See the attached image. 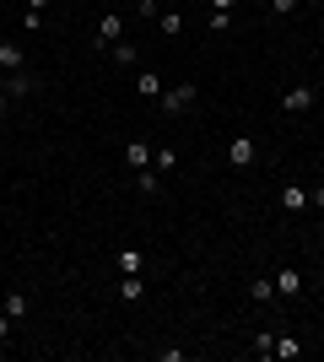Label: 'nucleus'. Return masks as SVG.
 I'll return each instance as SVG.
<instances>
[{
    "instance_id": "3",
    "label": "nucleus",
    "mask_w": 324,
    "mask_h": 362,
    "mask_svg": "<svg viewBox=\"0 0 324 362\" xmlns=\"http://www.w3.org/2000/svg\"><path fill=\"white\" fill-rule=\"evenodd\" d=\"M313 98H319L313 87H287V92H281V108H287V114H308Z\"/></svg>"
},
{
    "instance_id": "4",
    "label": "nucleus",
    "mask_w": 324,
    "mask_h": 362,
    "mask_svg": "<svg viewBox=\"0 0 324 362\" xmlns=\"http://www.w3.org/2000/svg\"><path fill=\"white\" fill-rule=\"evenodd\" d=\"M0 92H6V98H11V103H16V98H32V92H38V87H32V76L11 71V76H6V81H0Z\"/></svg>"
},
{
    "instance_id": "7",
    "label": "nucleus",
    "mask_w": 324,
    "mask_h": 362,
    "mask_svg": "<svg viewBox=\"0 0 324 362\" xmlns=\"http://www.w3.org/2000/svg\"><path fill=\"white\" fill-rule=\"evenodd\" d=\"M281 206H287V211H308V189H303V184H287V189H281Z\"/></svg>"
},
{
    "instance_id": "12",
    "label": "nucleus",
    "mask_w": 324,
    "mask_h": 362,
    "mask_svg": "<svg viewBox=\"0 0 324 362\" xmlns=\"http://www.w3.org/2000/svg\"><path fill=\"white\" fill-rule=\"evenodd\" d=\"M248 298H254V303H270V298H276V281H270V276H254V281H248Z\"/></svg>"
},
{
    "instance_id": "18",
    "label": "nucleus",
    "mask_w": 324,
    "mask_h": 362,
    "mask_svg": "<svg viewBox=\"0 0 324 362\" xmlns=\"http://www.w3.org/2000/svg\"><path fill=\"white\" fill-rule=\"evenodd\" d=\"M162 33L179 38V33H184V11H162Z\"/></svg>"
},
{
    "instance_id": "13",
    "label": "nucleus",
    "mask_w": 324,
    "mask_h": 362,
    "mask_svg": "<svg viewBox=\"0 0 324 362\" xmlns=\"http://www.w3.org/2000/svg\"><path fill=\"white\" fill-rule=\"evenodd\" d=\"M270 281H276V292H287V298L303 292V276H297V271H281V276H270Z\"/></svg>"
},
{
    "instance_id": "24",
    "label": "nucleus",
    "mask_w": 324,
    "mask_h": 362,
    "mask_svg": "<svg viewBox=\"0 0 324 362\" xmlns=\"http://www.w3.org/2000/svg\"><path fill=\"white\" fill-rule=\"evenodd\" d=\"M205 6H211V11H232V6H238V0H205Z\"/></svg>"
},
{
    "instance_id": "25",
    "label": "nucleus",
    "mask_w": 324,
    "mask_h": 362,
    "mask_svg": "<svg viewBox=\"0 0 324 362\" xmlns=\"http://www.w3.org/2000/svg\"><path fill=\"white\" fill-rule=\"evenodd\" d=\"M6 114H11V98H6V92H0V119H6Z\"/></svg>"
},
{
    "instance_id": "21",
    "label": "nucleus",
    "mask_w": 324,
    "mask_h": 362,
    "mask_svg": "<svg viewBox=\"0 0 324 362\" xmlns=\"http://www.w3.org/2000/svg\"><path fill=\"white\" fill-rule=\"evenodd\" d=\"M211 33H232V11H211Z\"/></svg>"
},
{
    "instance_id": "14",
    "label": "nucleus",
    "mask_w": 324,
    "mask_h": 362,
    "mask_svg": "<svg viewBox=\"0 0 324 362\" xmlns=\"http://www.w3.org/2000/svg\"><path fill=\"white\" fill-rule=\"evenodd\" d=\"M152 168H157V173H168V168H179V151H173V146H157V151H152Z\"/></svg>"
},
{
    "instance_id": "19",
    "label": "nucleus",
    "mask_w": 324,
    "mask_h": 362,
    "mask_svg": "<svg viewBox=\"0 0 324 362\" xmlns=\"http://www.w3.org/2000/svg\"><path fill=\"white\" fill-rule=\"evenodd\" d=\"M136 184H140V195H157V168H140Z\"/></svg>"
},
{
    "instance_id": "11",
    "label": "nucleus",
    "mask_w": 324,
    "mask_h": 362,
    "mask_svg": "<svg viewBox=\"0 0 324 362\" xmlns=\"http://www.w3.org/2000/svg\"><path fill=\"white\" fill-rule=\"evenodd\" d=\"M108 54H114V65H140V49L124 44V38H119V44H108Z\"/></svg>"
},
{
    "instance_id": "27",
    "label": "nucleus",
    "mask_w": 324,
    "mask_h": 362,
    "mask_svg": "<svg viewBox=\"0 0 324 362\" xmlns=\"http://www.w3.org/2000/svg\"><path fill=\"white\" fill-rule=\"evenodd\" d=\"M319 233H324V216H319Z\"/></svg>"
},
{
    "instance_id": "10",
    "label": "nucleus",
    "mask_w": 324,
    "mask_h": 362,
    "mask_svg": "<svg viewBox=\"0 0 324 362\" xmlns=\"http://www.w3.org/2000/svg\"><path fill=\"white\" fill-rule=\"evenodd\" d=\"M119 298L124 303H140V298H146V281H140V276H119Z\"/></svg>"
},
{
    "instance_id": "9",
    "label": "nucleus",
    "mask_w": 324,
    "mask_h": 362,
    "mask_svg": "<svg viewBox=\"0 0 324 362\" xmlns=\"http://www.w3.org/2000/svg\"><path fill=\"white\" fill-rule=\"evenodd\" d=\"M97 44H103V49H108V44H119V11H108L103 22H97Z\"/></svg>"
},
{
    "instance_id": "26",
    "label": "nucleus",
    "mask_w": 324,
    "mask_h": 362,
    "mask_svg": "<svg viewBox=\"0 0 324 362\" xmlns=\"http://www.w3.org/2000/svg\"><path fill=\"white\" fill-rule=\"evenodd\" d=\"M44 6H49V0H28V11H44Z\"/></svg>"
},
{
    "instance_id": "16",
    "label": "nucleus",
    "mask_w": 324,
    "mask_h": 362,
    "mask_svg": "<svg viewBox=\"0 0 324 362\" xmlns=\"http://www.w3.org/2000/svg\"><path fill=\"white\" fill-rule=\"evenodd\" d=\"M248 351H254V357H270V351H276V335H270V330H260L254 341H248Z\"/></svg>"
},
{
    "instance_id": "5",
    "label": "nucleus",
    "mask_w": 324,
    "mask_h": 362,
    "mask_svg": "<svg viewBox=\"0 0 324 362\" xmlns=\"http://www.w3.org/2000/svg\"><path fill=\"white\" fill-rule=\"evenodd\" d=\"M136 92L157 103V98H162V76H157V71H136Z\"/></svg>"
},
{
    "instance_id": "22",
    "label": "nucleus",
    "mask_w": 324,
    "mask_h": 362,
    "mask_svg": "<svg viewBox=\"0 0 324 362\" xmlns=\"http://www.w3.org/2000/svg\"><path fill=\"white\" fill-rule=\"evenodd\" d=\"M308 206H313V211H324V184H313V189H308Z\"/></svg>"
},
{
    "instance_id": "8",
    "label": "nucleus",
    "mask_w": 324,
    "mask_h": 362,
    "mask_svg": "<svg viewBox=\"0 0 324 362\" xmlns=\"http://www.w3.org/2000/svg\"><path fill=\"white\" fill-rule=\"evenodd\" d=\"M124 163L136 168V173H140V168H152V146H146V141H130V146H124Z\"/></svg>"
},
{
    "instance_id": "23",
    "label": "nucleus",
    "mask_w": 324,
    "mask_h": 362,
    "mask_svg": "<svg viewBox=\"0 0 324 362\" xmlns=\"http://www.w3.org/2000/svg\"><path fill=\"white\" fill-rule=\"evenodd\" d=\"M11 325H16V319L6 314V308H0V341H6V335H11Z\"/></svg>"
},
{
    "instance_id": "2",
    "label": "nucleus",
    "mask_w": 324,
    "mask_h": 362,
    "mask_svg": "<svg viewBox=\"0 0 324 362\" xmlns=\"http://www.w3.org/2000/svg\"><path fill=\"white\" fill-rule=\"evenodd\" d=\"M227 163H232V168H248V163H260V146H254L248 136H232V141H227Z\"/></svg>"
},
{
    "instance_id": "6",
    "label": "nucleus",
    "mask_w": 324,
    "mask_h": 362,
    "mask_svg": "<svg viewBox=\"0 0 324 362\" xmlns=\"http://www.w3.org/2000/svg\"><path fill=\"white\" fill-rule=\"evenodd\" d=\"M114 259H119V276H140L146 271V255H140V249H119Z\"/></svg>"
},
{
    "instance_id": "15",
    "label": "nucleus",
    "mask_w": 324,
    "mask_h": 362,
    "mask_svg": "<svg viewBox=\"0 0 324 362\" xmlns=\"http://www.w3.org/2000/svg\"><path fill=\"white\" fill-rule=\"evenodd\" d=\"M0 308H6L11 319H22V314H28V298H22V292H6V298H0Z\"/></svg>"
},
{
    "instance_id": "1",
    "label": "nucleus",
    "mask_w": 324,
    "mask_h": 362,
    "mask_svg": "<svg viewBox=\"0 0 324 362\" xmlns=\"http://www.w3.org/2000/svg\"><path fill=\"white\" fill-rule=\"evenodd\" d=\"M195 98H200V87H195V81H179V87H162L157 103H162V114H189Z\"/></svg>"
},
{
    "instance_id": "17",
    "label": "nucleus",
    "mask_w": 324,
    "mask_h": 362,
    "mask_svg": "<svg viewBox=\"0 0 324 362\" xmlns=\"http://www.w3.org/2000/svg\"><path fill=\"white\" fill-rule=\"evenodd\" d=\"M270 357H287V362H292V357H303V346H297L292 335H276V351H270Z\"/></svg>"
},
{
    "instance_id": "20",
    "label": "nucleus",
    "mask_w": 324,
    "mask_h": 362,
    "mask_svg": "<svg viewBox=\"0 0 324 362\" xmlns=\"http://www.w3.org/2000/svg\"><path fill=\"white\" fill-rule=\"evenodd\" d=\"M303 11V0H270V16H297Z\"/></svg>"
}]
</instances>
